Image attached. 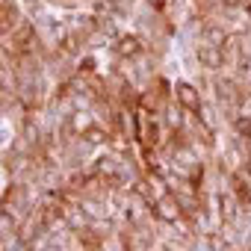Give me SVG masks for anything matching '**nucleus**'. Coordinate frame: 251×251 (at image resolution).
<instances>
[{
  "label": "nucleus",
  "instance_id": "nucleus-3",
  "mask_svg": "<svg viewBox=\"0 0 251 251\" xmlns=\"http://www.w3.org/2000/svg\"><path fill=\"white\" fill-rule=\"evenodd\" d=\"M154 216H157V219H163V222H169V225L180 222V219H183V207H180L177 195L166 192L163 198H157V204H154Z\"/></svg>",
  "mask_w": 251,
  "mask_h": 251
},
{
  "label": "nucleus",
  "instance_id": "nucleus-17",
  "mask_svg": "<svg viewBox=\"0 0 251 251\" xmlns=\"http://www.w3.org/2000/svg\"><path fill=\"white\" fill-rule=\"evenodd\" d=\"M248 12H251V3H248Z\"/></svg>",
  "mask_w": 251,
  "mask_h": 251
},
{
  "label": "nucleus",
  "instance_id": "nucleus-5",
  "mask_svg": "<svg viewBox=\"0 0 251 251\" xmlns=\"http://www.w3.org/2000/svg\"><path fill=\"white\" fill-rule=\"evenodd\" d=\"M195 56H198V62H201L204 68H210V71H219V68L225 65V53H222V48L207 45V42L195 50Z\"/></svg>",
  "mask_w": 251,
  "mask_h": 251
},
{
  "label": "nucleus",
  "instance_id": "nucleus-12",
  "mask_svg": "<svg viewBox=\"0 0 251 251\" xmlns=\"http://www.w3.org/2000/svg\"><path fill=\"white\" fill-rule=\"evenodd\" d=\"M0 227H3V233H18V222H15V216L9 210L0 213Z\"/></svg>",
  "mask_w": 251,
  "mask_h": 251
},
{
  "label": "nucleus",
  "instance_id": "nucleus-10",
  "mask_svg": "<svg viewBox=\"0 0 251 251\" xmlns=\"http://www.w3.org/2000/svg\"><path fill=\"white\" fill-rule=\"evenodd\" d=\"M233 192H236V198H239L242 210H251V192H248V186H245V183H239V177H233Z\"/></svg>",
  "mask_w": 251,
  "mask_h": 251
},
{
  "label": "nucleus",
  "instance_id": "nucleus-13",
  "mask_svg": "<svg viewBox=\"0 0 251 251\" xmlns=\"http://www.w3.org/2000/svg\"><path fill=\"white\" fill-rule=\"evenodd\" d=\"M236 133L245 136V139H251V115H239L236 118Z\"/></svg>",
  "mask_w": 251,
  "mask_h": 251
},
{
  "label": "nucleus",
  "instance_id": "nucleus-15",
  "mask_svg": "<svg viewBox=\"0 0 251 251\" xmlns=\"http://www.w3.org/2000/svg\"><path fill=\"white\" fill-rule=\"evenodd\" d=\"M148 6H154V9H163V6H166V0H148Z\"/></svg>",
  "mask_w": 251,
  "mask_h": 251
},
{
  "label": "nucleus",
  "instance_id": "nucleus-2",
  "mask_svg": "<svg viewBox=\"0 0 251 251\" xmlns=\"http://www.w3.org/2000/svg\"><path fill=\"white\" fill-rule=\"evenodd\" d=\"M175 98H177V103L189 112V115H201V95H198V89L192 86V83H186V80H180L177 86H175Z\"/></svg>",
  "mask_w": 251,
  "mask_h": 251
},
{
  "label": "nucleus",
  "instance_id": "nucleus-1",
  "mask_svg": "<svg viewBox=\"0 0 251 251\" xmlns=\"http://www.w3.org/2000/svg\"><path fill=\"white\" fill-rule=\"evenodd\" d=\"M3 39H9V48H12L18 56H33V53L39 50V36H36L33 27H21V30L3 36Z\"/></svg>",
  "mask_w": 251,
  "mask_h": 251
},
{
  "label": "nucleus",
  "instance_id": "nucleus-11",
  "mask_svg": "<svg viewBox=\"0 0 251 251\" xmlns=\"http://www.w3.org/2000/svg\"><path fill=\"white\" fill-rule=\"evenodd\" d=\"M180 112H186L180 103H177L175 109L169 106V112H166V121H169V127H172V130H177V133H180V127H183V118H180Z\"/></svg>",
  "mask_w": 251,
  "mask_h": 251
},
{
  "label": "nucleus",
  "instance_id": "nucleus-7",
  "mask_svg": "<svg viewBox=\"0 0 251 251\" xmlns=\"http://www.w3.org/2000/svg\"><path fill=\"white\" fill-rule=\"evenodd\" d=\"M15 21H18V9L12 0H3V6H0V27H3V36L15 33Z\"/></svg>",
  "mask_w": 251,
  "mask_h": 251
},
{
  "label": "nucleus",
  "instance_id": "nucleus-4",
  "mask_svg": "<svg viewBox=\"0 0 251 251\" xmlns=\"http://www.w3.org/2000/svg\"><path fill=\"white\" fill-rule=\"evenodd\" d=\"M239 210H242V204H239V198H236V192H219V219L225 222V225H233L236 222V216H239Z\"/></svg>",
  "mask_w": 251,
  "mask_h": 251
},
{
  "label": "nucleus",
  "instance_id": "nucleus-14",
  "mask_svg": "<svg viewBox=\"0 0 251 251\" xmlns=\"http://www.w3.org/2000/svg\"><path fill=\"white\" fill-rule=\"evenodd\" d=\"M219 3H222L225 9H236V6H245L248 0H219Z\"/></svg>",
  "mask_w": 251,
  "mask_h": 251
},
{
  "label": "nucleus",
  "instance_id": "nucleus-8",
  "mask_svg": "<svg viewBox=\"0 0 251 251\" xmlns=\"http://www.w3.org/2000/svg\"><path fill=\"white\" fill-rule=\"evenodd\" d=\"M80 136H83V142H89V145H103V142H109V130H106V127H98V124L86 127Z\"/></svg>",
  "mask_w": 251,
  "mask_h": 251
},
{
  "label": "nucleus",
  "instance_id": "nucleus-6",
  "mask_svg": "<svg viewBox=\"0 0 251 251\" xmlns=\"http://www.w3.org/2000/svg\"><path fill=\"white\" fill-rule=\"evenodd\" d=\"M115 53L124 56V59H136L142 53V42L136 36H118L115 39Z\"/></svg>",
  "mask_w": 251,
  "mask_h": 251
},
{
  "label": "nucleus",
  "instance_id": "nucleus-9",
  "mask_svg": "<svg viewBox=\"0 0 251 251\" xmlns=\"http://www.w3.org/2000/svg\"><path fill=\"white\" fill-rule=\"evenodd\" d=\"M201 39H204L207 45L222 48V45H225V39H227V33H225L222 27H216V24H207V27H204V33H201Z\"/></svg>",
  "mask_w": 251,
  "mask_h": 251
},
{
  "label": "nucleus",
  "instance_id": "nucleus-16",
  "mask_svg": "<svg viewBox=\"0 0 251 251\" xmlns=\"http://www.w3.org/2000/svg\"><path fill=\"white\" fill-rule=\"evenodd\" d=\"M245 175H248V180H251V157L245 160Z\"/></svg>",
  "mask_w": 251,
  "mask_h": 251
}]
</instances>
